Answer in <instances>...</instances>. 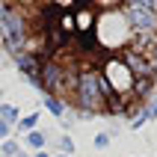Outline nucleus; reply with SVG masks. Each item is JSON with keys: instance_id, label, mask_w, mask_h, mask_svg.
Returning <instances> with one entry per match:
<instances>
[{"instance_id": "20e7f679", "label": "nucleus", "mask_w": 157, "mask_h": 157, "mask_svg": "<svg viewBox=\"0 0 157 157\" xmlns=\"http://www.w3.org/2000/svg\"><path fill=\"white\" fill-rule=\"evenodd\" d=\"M36 119H39V116H30V119H24V122H21V128H33Z\"/></svg>"}, {"instance_id": "f03ea898", "label": "nucleus", "mask_w": 157, "mask_h": 157, "mask_svg": "<svg viewBox=\"0 0 157 157\" xmlns=\"http://www.w3.org/2000/svg\"><path fill=\"white\" fill-rule=\"evenodd\" d=\"M30 145L42 148V145H44V136H42V133H30Z\"/></svg>"}, {"instance_id": "39448f33", "label": "nucleus", "mask_w": 157, "mask_h": 157, "mask_svg": "<svg viewBox=\"0 0 157 157\" xmlns=\"http://www.w3.org/2000/svg\"><path fill=\"white\" fill-rule=\"evenodd\" d=\"M6 131H9V128H6V122H0V136H6Z\"/></svg>"}, {"instance_id": "0eeeda50", "label": "nucleus", "mask_w": 157, "mask_h": 157, "mask_svg": "<svg viewBox=\"0 0 157 157\" xmlns=\"http://www.w3.org/2000/svg\"><path fill=\"white\" fill-rule=\"evenodd\" d=\"M154 6H157V0H154Z\"/></svg>"}, {"instance_id": "7ed1b4c3", "label": "nucleus", "mask_w": 157, "mask_h": 157, "mask_svg": "<svg viewBox=\"0 0 157 157\" xmlns=\"http://www.w3.org/2000/svg\"><path fill=\"white\" fill-rule=\"evenodd\" d=\"M0 113L6 116V119H12V122H15V119H18V113H15V107H3V110H0Z\"/></svg>"}, {"instance_id": "423d86ee", "label": "nucleus", "mask_w": 157, "mask_h": 157, "mask_svg": "<svg viewBox=\"0 0 157 157\" xmlns=\"http://www.w3.org/2000/svg\"><path fill=\"white\" fill-rule=\"evenodd\" d=\"M0 6H3V0H0Z\"/></svg>"}, {"instance_id": "6e6552de", "label": "nucleus", "mask_w": 157, "mask_h": 157, "mask_svg": "<svg viewBox=\"0 0 157 157\" xmlns=\"http://www.w3.org/2000/svg\"><path fill=\"white\" fill-rule=\"evenodd\" d=\"M154 113H157V110H154Z\"/></svg>"}, {"instance_id": "f257e3e1", "label": "nucleus", "mask_w": 157, "mask_h": 157, "mask_svg": "<svg viewBox=\"0 0 157 157\" xmlns=\"http://www.w3.org/2000/svg\"><path fill=\"white\" fill-rule=\"evenodd\" d=\"M48 107H51V113H56V116H62V107H65V104H59V101H56V98H51V95H48Z\"/></svg>"}]
</instances>
